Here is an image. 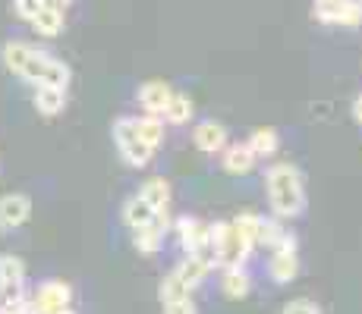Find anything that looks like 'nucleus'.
<instances>
[{
  "instance_id": "nucleus-1",
  "label": "nucleus",
  "mask_w": 362,
  "mask_h": 314,
  "mask_svg": "<svg viewBox=\"0 0 362 314\" xmlns=\"http://www.w3.org/2000/svg\"><path fill=\"white\" fill-rule=\"evenodd\" d=\"M264 192H268V207L277 220H296L305 211V179L303 170L296 164H290V160L268 164Z\"/></svg>"
},
{
  "instance_id": "nucleus-2",
  "label": "nucleus",
  "mask_w": 362,
  "mask_h": 314,
  "mask_svg": "<svg viewBox=\"0 0 362 314\" xmlns=\"http://www.w3.org/2000/svg\"><path fill=\"white\" fill-rule=\"evenodd\" d=\"M19 79H25L29 85H51V88H66L69 85V66L60 57H54V54L47 51H38V47H32L29 60H25L23 73H19Z\"/></svg>"
},
{
  "instance_id": "nucleus-3",
  "label": "nucleus",
  "mask_w": 362,
  "mask_h": 314,
  "mask_svg": "<svg viewBox=\"0 0 362 314\" xmlns=\"http://www.w3.org/2000/svg\"><path fill=\"white\" fill-rule=\"evenodd\" d=\"M211 239H214V248H218V267H246L249 255L255 251V246L246 236L236 233L230 220H214Z\"/></svg>"
},
{
  "instance_id": "nucleus-4",
  "label": "nucleus",
  "mask_w": 362,
  "mask_h": 314,
  "mask_svg": "<svg viewBox=\"0 0 362 314\" xmlns=\"http://www.w3.org/2000/svg\"><path fill=\"white\" fill-rule=\"evenodd\" d=\"M114 145H117V155L123 157V164L132 167V170L148 167L151 157H155V148H148V145L136 135V123H132V116H120V120L114 123Z\"/></svg>"
},
{
  "instance_id": "nucleus-5",
  "label": "nucleus",
  "mask_w": 362,
  "mask_h": 314,
  "mask_svg": "<svg viewBox=\"0 0 362 314\" xmlns=\"http://www.w3.org/2000/svg\"><path fill=\"white\" fill-rule=\"evenodd\" d=\"M73 305V289L64 280H45L25 298V308L32 314H64Z\"/></svg>"
},
{
  "instance_id": "nucleus-6",
  "label": "nucleus",
  "mask_w": 362,
  "mask_h": 314,
  "mask_svg": "<svg viewBox=\"0 0 362 314\" xmlns=\"http://www.w3.org/2000/svg\"><path fill=\"white\" fill-rule=\"evenodd\" d=\"M315 19L322 25H362V0H322L315 4Z\"/></svg>"
},
{
  "instance_id": "nucleus-7",
  "label": "nucleus",
  "mask_w": 362,
  "mask_h": 314,
  "mask_svg": "<svg viewBox=\"0 0 362 314\" xmlns=\"http://www.w3.org/2000/svg\"><path fill=\"white\" fill-rule=\"evenodd\" d=\"M170 227H173L170 211L158 214L148 227H142V229L132 233V246H136L139 255H158V251L164 248V239H167V233H170Z\"/></svg>"
},
{
  "instance_id": "nucleus-8",
  "label": "nucleus",
  "mask_w": 362,
  "mask_h": 314,
  "mask_svg": "<svg viewBox=\"0 0 362 314\" xmlns=\"http://www.w3.org/2000/svg\"><path fill=\"white\" fill-rule=\"evenodd\" d=\"M268 277L277 286H287L299 277V251H296V239L287 242V246L274 248L268 258Z\"/></svg>"
},
{
  "instance_id": "nucleus-9",
  "label": "nucleus",
  "mask_w": 362,
  "mask_h": 314,
  "mask_svg": "<svg viewBox=\"0 0 362 314\" xmlns=\"http://www.w3.org/2000/svg\"><path fill=\"white\" fill-rule=\"evenodd\" d=\"M227 126L224 123H218V120H202L196 123V129H192V145L202 151V155H221V151L227 148Z\"/></svg>"
},
{
  "instance_id": "nucleus-10",
  "label": "nucleus",
  "mask_w": 362,
  "mask_h": 314,
  "mask_svg": "<svg viewBox=\"0 0 362 314\" xmlns=\"http://www.w3.org/2000/svg\"><path fill=\"white\" fill-rule=\"evenodd\" d=\"M32 217V198L23 192H13L0 198V233H10V229L23 227Z\"/></svg>"
},
{
  "instance_id": "nucleus-11",
  "label": "nucleus",
  "mask_w": 362,
  "mask_h": 314,
  "mask_svg": "<svg viewBox=\"0 0 362 314\" xmlns=\"http://www.w3.org/2000/svg\"><path fill=\"white\" fill-rule=\"evenodd\" d=\"M170 97H173V88L167 85V82H161V79L145 82V85H139V92H136L139 107H142L145 114H151V116H161L164 107L170 104Z\"/></svg>"
},
{
  "instance_id": "nucleus-12",
  "label": "nucleus",
  "mask_w": 362,
  "mask_h": 314,
  "mask_svg": "<svg viewBox=\"0 0 362 314\" xmlns=\"http://www.w3.org/2000/svg\"><path fill=\"white\" fill-rule=\"evenodd\" d=\"M221 167H224L230 176H249V173L259 167V157L249 151L246 142H233L221 151Z\"/></svg>"
},
{
  "instance_id": "nucleus-13",
  "label": "nucleus",
  "mask_w": 362,
  "mask_h": 314,
  "mask_svg": "<svg viewBox=\"0 0 362 314\" xmlns=\"http://www.w3.org/2000/svg\"><path fill=\"white\" fill-rule=\"evenodd\" d=\"M120 214H123V223H127L129 233H136V229L148 227V223L158 217V211H155V207H151L139 192L129 195V198L123 201V211H120ZM161 214H164V211H161Z\"/></svg>"
},
{
  "instance_id": "nucleus-14",
  "label": "nucleus",
  "mask_w": 362,
  "mask_h": 314,
  "mask_svg": "<svg viewBox=\"0 0 362 314\" xmlns=\"http://www.w3.org/2000/svg\"><path fill=\"white\" fill-rule=\"evenodd\" d=\"M173 229H177V239H180V248L189 255L192 248L199 246L202 239H208V233H211V223H205V220H199V217H180L177 223H173Z\"/></svg>"
},
{
  "instance_id": "nucleus-15",
  "label": "nucleus",
  "mask_w": 362,
  "mask_h": 314,
  "mask_svg": "<svg viewBox=\"0 0 362 314\" xmlns=\"http://www.w3.org/2000/svg\"><path fill=\"white\" fill-rule=\"evenodd\" d=\"M246 145L259 160H268V157L277 155V148H281V132H277L274 126H259V129L249 132Z\"/></svg>"
},
{
  "instance_id": "nucleus-16",
  "label": "nucleus",
  "mask_w": 362,
  "mask_h": 314,
  "mask_svg": "<svg viewBox=\"0 0 362 314\" xmlns=\"http://www.w3.org/2000/svg\"><path fill=\"white\" fill-rule=\"evenodd\" d=\"M221 289H224L227 298L240 302V298H246L249 292H252V274H249L246 267H224V274H221Z\"/></svg>"
},
{
  "instance_id": "nucleus-17",
  "label": "nucleus",
  "mask_w": 362,
  "mask_h": 314,
  "mask_svg": "<svg viewBox=\"0 0 362 314\" xmlns=\"http://www.w3.org/2000/svg\"><path fill=\"white\" fill-rule=\"evenodd\" d=\"M66 107V88H51V85H38L35 88V110L41 116H60Z\"/></svg>"
},
{
  "instance_id": "nucleus-18",
  "label": "nucleus",
  "mask_w": 362,
  "mask_h": 314,
  "mask_svg": "<svg viewBox=\"0 0 362 314\" xmlns=\"http://www.w3.org/2000/svg\"><path fill=\"white\" fill-rule=\"evenodd\" d=\"M296 236L290 233L287 227H284V220H277V217H262V229H259V242L255 246H262V248H268V251H274V248H281V246H287V242H293Z\"/></svg>"
},
{
  "instance_id": "nucleus-19",
  "label": "nucleus",
  "mask_w": 362,
  "mask_h": 314,
  "mask_svg": "<svg viewBox=\"0 0 362 314\" xmlns=\"http://www.w3.org/2000/svg\"><path fill=\"white\" fill-rule=\"evenodd\" d=\"M139 195H142V198L148 201V205L155 207L158 214H161V211H170V183H167L164 176L145 179V183L139 186Z\"/></svg>"
},
{
  "instance_id": "nucleus-20",
  "label": "nucleus",
  "mask_w": 362,
  "mask_h": 314,
  "mask_svg": "<svg viewBox=\"0 0 362 314\" xmlns=\"http://www.w3.org/2000/svg\"><path fill=\"white\" fill-rule=\"evenodd\" d=\"M192 114H196V104H192V97L183 95V92H173L170 104H167L164 114H161V120L170 123V126H186V123L192 120Z\"/></svg>"
},
{
  "instance_id": "nucleus-21",
  "label": "nucleus",
  "mask_w": 362,
  "mask_h": 314,
  "mask_svg": "<svg viewBox=\"0 0 362 314\" xmlns=\"http://www.w3.org/2000/svg\"><path fill=\"white\" fill-rule=\"evenodd\" d=\"M132 123H136V135L142 138L148 148L158 151L164 145V120H161V116L145 114V116H132Z\"/></svg>"
},
{
  "instance_id": "nucleus-22",
  "label": "nucleus",
  "mask_w": 362,
  "mask_h": 314,
  "mask_svg": "<svg viewBox=\"0 0 362 314\" xmlns=\"http://www.w3.org/2000/svg\"><path fill=\"white\" fill-rule=\"evenodd\" d=\"M173 274H177V280L186 286V289H199L202 283H205V277H208V267L199 261V258H192V255H186L183 261L173 267Z\"/></svg>"
},
{
  "instance_id": "nucleus-23",
  "label": "nucleus",
  "mask_w": 362,
  "mask_h": 314,
  "mask_svg": "<svg viewBox=\"0 0 362 314\" xmlns=\"http://www.w3.org/2000/svg\"><path fill=\"white\" fill-rule=\"evenodd\" d=\"M64 19H66V13L51 10V6H41L38 16H35L29 25H32V29L38 32V35H45V38H54V35L64 32Z\"/></svg>"
},
{
  "instance_id": "nucleus-24",
  "label": "nucleus",
  "mask_w": 362,
  "mask_h": 314,
  "mask_svg": "<svg viewBox=\"0 0 362 314\" xmlns=\"http://www.w3.org/2000/svg\"><path fill=\"white\" fill-rule=\"evenodd\" d=\"M25 298H29V292H25L23 283H0V314L19 311L25 305Z\"/></svg>"
},
{
  "instance_id": "nucleus-25",
  "label": "nucleus",
  "mask_w": 362,
  "mask_h": 314,
  "mask_svg": "<svg viewBox=\"0 0 362 314\" xmlns=\"http://www.w3.org/2000/svg\"><path fill=\"white\" fill-rule=\"evenodd\" d=\"M29 54H32V44H25V41H6L4 44V66L19 76L25 66V60H29Z\"/></svg>"
},
{
  "instance_id": "nucleus-26",
  "label": "nucleus",
  "mask_w": 362,
  "mask_h": 314,
  "mask_svg": "<svg viewBox=\"0 0 362 314\" xmlns=\"http://www.w3.org/2000/svg\"><path fill=\"white\" fill-rule=\"evenodd\" d=\"M230 223H233V229H236V233H240V236H246V239L252 242V246H255V242H259L262 214H252V211H246V214H236V217H233ZM255 248H259V246H255Z\"/></svg>"
},
{
  "instance_id": "nucleus-27",
  "label": "nucleus",
  "mask_w": 362,
  "mask_h": 314,
  "mask_svg": "<svg viewBox=\"0 0 362 314\" xmlns=\"http://www.w3.org/2000/svg\"><path fill=\"white\" fill-rule=\"evenodd\" d=\"M0 283H25V264L16 255H0Z\"/></svg>"
},
{
  "instance_id": "nucleus-28",
  "label": "nucleus",
  "mask_w": 362,
  "mask_h": 314,
  "mask_svg": "<svg viewBox=\"0 0 362 314\" xmlns=\"http://www.w3.org/2000/svg\"><path fill=\"white\" fill-rule=\"evenodd\" d=\"M164 305V314H199L192 296H180V298H170V302H161Z\"/></svg>"
},
{
  "instance_id": "nucleus-29",
  "label": "nucleus",
  "mask_w": 362,
  "mask_h": 314,
  "mask_svg": "<svg viewBox=\"0 0 362 314\" xmlns=\"http://www.w3.org/2000/svg\"><path fill=\"white\" fill-rule=\"evenodd\" d=\"M281 314H322V308H318L312 298H293V302L284 305Z\"/></svg>"
},
{
  "instance_id": "nucleus-30",
  "label": "nucleus",
  "mask_w": 362,
  "mask_h": 314,
  "mask_svg": "<svg viewBox=\"0 0 362 314\" xmlns=\"http://www.w3.org/2000/svg\"><path fill=\"white\" fill-rule=\"evenodd\" d=\"M41 6H45V0H16V13H19V19H25V23H32V19L38 16Z\"/></svg>"
},
{
  "instance_id": "nucleus-31",
  "label": "nucleus",
  "mask_w": 362,
  "mask_h": 314,
  "mask_svg": "<svg viewBox=\"0 0 362 314\" xmlns=\"http://www.w3.org/2000/svg\"><path fill=\"white\" fill-rule=\"evenodd\" d=\"M353 120H356L359 126H362V95L353 101Z\"/></svg>"
},
{
  "instance_id": "nucleus-32",
  "label": "nucleus",
  "mask_w": 362,
  "mask_h": 314,
  "mask_svg": "<svg viewBox=\"0 0 362 314\" xmlns=\"http://www.w3.org/2000/svg\"><path fill=\"white\" fill-rule=\"evenodd\" d=\"M13 314H32L29 308H25V305H23V308H19V311H13Z\"/></svg>"
},
{
  "instance_id": "nucleus-33",
  "label": "nucleus",
  "mask_w": 362,
  "mask_h": 314,
  "mask_svg": "<svg viewBox=\"0 0 362 314\" xmlns=\"http://www.w3.org/2000/svg\"><path fill=\"white\" fill-rule=\"evenodd\" d=\"M64 314H73V308H69V311H64Z\"/></svg>"
}]
</instances>
